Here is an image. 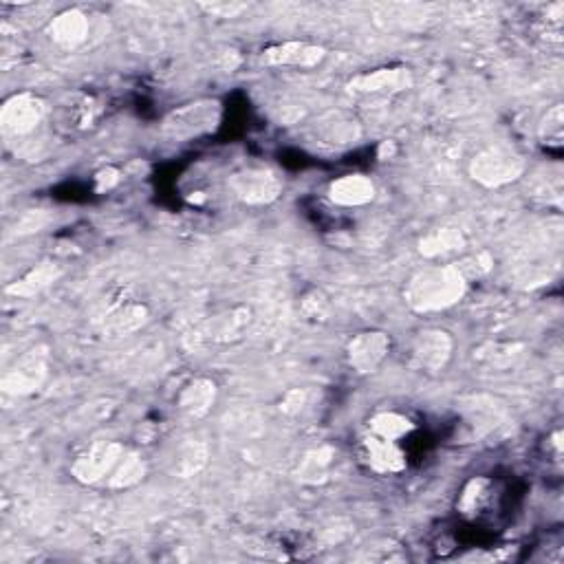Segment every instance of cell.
I'll use <instances>...</instances> for the list:
<instances>
[{
    "mask_svg": "<svg viewBox=\"0 0 564 564\" xmlns=\"http://www.w3.org/2000/svg\"><path fill=\"white\" fill-rule=\"evenodd\" d=\"M470 280L457 265H432L419 269L406 282L404 300L417 313L446 311L463 300Z\"/></svg>",
    "mask_w": 564,
    "mask_h": 564,
    "instance_id": "1",
    "label": "cell"
},
{
    "mask_svg": "<svg viewBox=\"0 0 564 564\" xmlns=\"http://www.w3.org/2000/svg\"><path fill=\"white\" fill-rule=\"evenodd\" d=\"M525 172V157L509 144H494L483 148L470 161V175L485 188H501L514 183Z\"/></svg>",
    "mask_w": 564,
    "mask_h": 564,
    "instance_id": "2",
    "label": "cell"
},
{
    "mask_svg": "<svg viewBox=\"0 0 564 564\" xmlns=\"http://www.w3.org/2000/svg\"><path fill=\"white\" fill-rule=\"evenodd\" d=\"M452 349L454 344L448 331L441 329L419 331L410 344L408 364L419 373H428V375L441 373L450 362Z\"/></svg>",
    "mask_w": 564,
    "mask_h": 564,
    "instance_id": "3",
    "label": "cell"
},
{
    "mask_svg": "<svg viewBox=\"0 0 564 564\" xmlns=\"http://www.w3.org/2000/svg\"><path fill=\"white\" fill-rule=\"evenodd\" d=\"M221 122V108L216 102H197L179 108L172 113L166 122L164 130L172 139H192L212 130Z\"/></svg>",
    "mask_w": 564,
    "mask_h": 564,
    "instance_id": "4",
    "label": "cell"
},
{
    "mask_svg": "<svg viewBox=\"0 0 564 564\" xmlns=\"http://www.w3.org/2000/svg\"><path fill=\"white\" fill-rule=\"evenodd\" d=\"M230 188L238 199L249 205H265L278 199L282 181L271 168L247 166L234 172L230 179Z\"/></svg>",
    "mask_w": 564,
    "mask_h": 564,
    "instance_id": "5",
    "label": "cell"
},
{
    "mask_svg": "<svg viewBox=\"0 0 564 564\" xmlns=\"http://www.w3.org/2000/svg\"><path fill=\"white\" fill-rule=\"evenodd\" d=\"M126 454L122 443L115 441H102L95 443L91 450H86L78 461L73 463V476L84 485H95L106 481L117 468V463L122 461Z\"/></svg>",
    "mask_w": 564,
    "mask_h": 564,
    "instance_id": "6",
    "label": "cell"
},
{
    "mask_svg": "<svg viewBox=\"0 0 564 564\" xmlns=\"http://www.w3.org/2000/svg\"><path fill=\"white\" fill-rule=\"evenodd\" d=\"M45 119V104L31 93H20L9 97L0 113V124H3L5 135L23 137L34 133V130Z\"/></svg>",
    "mask_w": 564,
    "mask_h": 564,
    "instance_id": "7",
    "label": "cell"
},
{
    "mask_svg": "<svg viewBox=\"0 0 564 564\" xmlns=\"http://www.w3.org/2000/svg\"><path fill=\"white\" fill-rule=\"evenodd\" d=\"M390 353V338L382 331L357 333L346 346V360L355 373H375Z\"/></svg>",
    "mask_w": 564,
    "mask_h": 564,
    "instance_id": "8",
    "label": "cell"
},
{
    "mask_svg": "<svg viewBox=\"0 0 564 564\" xmlns=\"http://www.w3.org/2000/svg\"><path fill=\"white\" fill-rule=\"evenodd\" d=\"M47 377V353L34 349L18 360V364L3 377V390L9 395H31L42 386Z\"/></svg>",
    "mask_w": 564,
    "mask_h": 564,
    "instance_id": "9",
    "label": "cell"
},
{
    "mask_svg": "<svg viewBox=\"0 0 564 564\" xmlns=\"http://www.w3.org/2000/svg\"><path fill=\"white\" fill-rule=\"evenodd\" d=\"M501 421V408H498L492 399L476 397L468 406L461 410V421L457 428L459 443H474L498 426Z\"/></svg>",
    "mask_w": 564,
    "mask_h": 564,
    "instance_id": "10",
    "label": "cell"
},
{
    "mask_svg": "<svg viewBox=\"0 0 564 564\" xmlns=\"http://www.w3.org/2000/svg\"><path fill=\"white\" fill-rule=\"evenodd\" d=\"M362 457L368 468L377 474H399L406 470V452L399 441H388L368 432L362 439Z\"/></svg>",
    "mask_w": 564,
    "mask_h": 564,
    "instance_id": "11",
    "label": "cell"
},
{
    "mask_svg": "<svg viewBox=\"0 0 564 564\" xmlns=\"http://www.w3.org/2000/svg\"><path fill=\"white\" fill-rule=\"evenodd\" d=\"M412 86V75L404 67L395 69H377L371 73L357 75L349 82V91L353 95H371V93H399Z\"/></svg>",
    "mask_w": 564,
    "mask_h": 564,
    "instance_id": "12",
    "label": "cell"
},
{
    "mask_svg": "<svg viewBox=\"0 0 564 564\" xmlns=\"http://www.w3.org/2000/svg\"><path fill=\"white\" fill-rule=\"evenodd\" d=\"M327 56V51L316 45H307V42H285V45H276L263 51V60L271 67H300L311 69Z\"/></svg>",
    "mask_w": 564,
    "mask_h": 564,
    "instance_id": "13",
    "label": "cell"
},
{
    "mask_svg": "<svg viewBox=\"0 0 564 564\" xmlns=\"http://www.w3.org/2000/svg\"><path fill=\"white\" fill-rule=\"evenodd\" d=\"M329 199L342 208H360L375 199V183L364 175H344L331 183Z\"/></svg>",
    "mask_w": 564,
    "mask_h": 564,
    "instance_id": "14",
    "label": "cell"
},
{
    "mask_svg": "<svg viewBox=\"0 0 564 564\" xmlns=\"http://www.w3.org/2000/svg\"><path fill=\"white\" fill-rule=\"evenodd\" d=\"M49 34L56 45L64 49H75L89 38V18L78 12V9H69V12H62L58 18H53Z\"/></svg>",
    "mask_w": 564,
    "mask_h": 564,
    "instance_id": "15",
    "label": "cell"
},
{
    "mask_svg": "<svg viewBox=\"0 0 564 564\" xmlns=\"http://www.w3.org/2000/svg\"><path fill=\"white\" fill-rule=\"evenodd\" d=\"M216 401V384L210 379H194L177 397V408L188 417H205Z\"/></svg>",
    "mask_w": 564,
    "mask_h": 564,
    "instance_id": "16",
    "label": "cell"
},
{
    "mask_svg": "<svg viewBox=\"0 0 564 564\" xmlns=\"http://www.w3.org/2000/svg\"><path fill=\"white\" fill-rule=\"evenodd\" d=\"M496 496V485L485 479V476H476L468 485L459 498V512L468 518H481L485 514H490L487 509L494 505Z\"/></svg>",
    "mask_w": 564,
    "mask_h": 564,
    "instance_id": "17",
    "label": "cell"
},
{
    "mask_svg": "<svg viewBox=\"0 0 564 564\" xmlns=\"http://www.w3.org/2000/svg\"><path fill=\"white\" fill-rule=\"evenodd\" d=\"M60 274H62V269L56 263H42L36 269H31L27 276L16 280L14 285H9L7 294L20 296V298H31V296L40 294L42 289L53 285V282L60 278Z\"/></svg>",
    "mask_w": 564,
    "mask_h": 564,
    "instance_id": "18",
    "label": "cell"
},
{
    "mask_svg": "<svg viewBox=\"0 0 564 564\" xmlns=\"http://www.w3.org/2000/svg\"><path fill=\"white\" fill-rule=\"evenodd\" d=\"M368 430L382 439L401 441L415 430V423H412L406 415H401V412L388 410V412H377L375 417H371V421H368Z\"/></svg>",
    "mask_w": 564,
    "mask_h": 564,
    "instance_id": "19",
    "label": "cell"
},
{
    "mask_svg": "<svg viewBox=\"0 0 564 564\" xmlns=\"http://www.w3.org/2000/svg\"><path fill=\"white\" fill-rule=\"evenodd\" d=\"M463 245H465V236L459 230H454V227H441V230H435L426 238H421L419 252L428 258H435V256L457 252V249H463Z\"/></svg>",
    "mask_w": 564,
    "mask_h": 564,
    "instance_id": "20",
    "label": "cell"
},
{
    "mask_svg": "<svg viewBox=\"0 0 564 564\" xmlns=\"http://www.w3.org/2000/svg\"><path fill=\"white\" fill-rule=\"evenodd\" d=\"M318 130L322 133V137L327 139V144H335V146H349L360 135L357 130V124L353 119H346L340 113H333L329 117L320 119Z\"/></svg>",
    "mask_w": 564,
    "mask_h": 564,
    "instance_id": "21",
    "label": "cell"
},
{
    "mask_svg": "<svg viewBox=\"0 0 564 564\" xmlns=\"http://www.w3.org/2000/svg\"><path fill=\"white\" fill-rule=\"evenodd\" d=\"M146 474V463L139 459V454L135 452H126L122 461L117 463L115 472L108 476V487L113 490H124V487H133L137 485Z\"/></svg>",
    "mask_w": 564,
    "mask_h": 564,
    "instance_id": "22",
    "label": "cell"
},
{
    "mask_svg": "<svg viewBox=\"0 0 564 564\" xmlns=\"http://www.w3.org/2000/svg\"><path fill=\"white\" fill-rule=\"evenodd\" d=\"M249 322V311L247 309H234L227 313V316L214 318L210 322V338L214 342H230L236 335H241V331L247 327Z\"/></svg>",
    "mask_w": 564,
    "mask_h": 564,
    "instance_id": "23",
    "label": "cell"
},
{
    "mask_svg": "<svg viewBox=\"0 0 564 564\" xmlns=\"http://www.w3.org/2000/svg\"><path fill=\"white\" fill-rule=\"evenodd\" d=\"M333 463V450L331 448H320L309 452L300 468V479L307 483H322L327 481Z\"/></svg>",
    "mask_w": 564,
    "mask_h": 564,
    "instance_id": "24",
    "label": "cell"
},
{
    "mask_svg": "<svg viewBox=\"0 0 564 564\" xmlns=\"http://www.w3.org/2000/svg\"><path fill=\"white\" fill-rule=\"evenodd\" d=\"M564 117H562V106H553L551 111L542 119V126H540V137H542V144L547 146V150H556L560 153L562 148V137H564Z\"/></svg>",
    "mask_w": 564,
    "mask_h": 564,
    "instance_id": "25",
    "label": "cell"
},
{
    "mask_svg": "<svg viewBox=\"0 0 564 564\" xmlns=\"http://www.w3.org/2000/svg\"><path fill=\"white\" fill-rule=\"evenodd\" d=\"M179 461H177V470L183 476H190L192 472H199L203 468L205 459H208V448L203 446V443H188V446H183L179 452Z\"/></svg>",
    "mask_w": 564,
    "mask_h": 564,
    "instance_id": "26",
    "label": "cell"
},
{
    "mask_svg": "<svg viewBox=\"0 0 564 564\" xmlns=\"http://www.w3.org/2000/svg\"><path fill=\"white\" fill-rule=\"evenodd\" d=\"M302 311H305V316L311 320H324V316L329 313V302L320 291H313V294L302 300Z\"/></svg>",
    "mask_w": 564,
    "mask_h": 564,
    "instance_id": "27",
    "label": "cell"
}]
</instances>
